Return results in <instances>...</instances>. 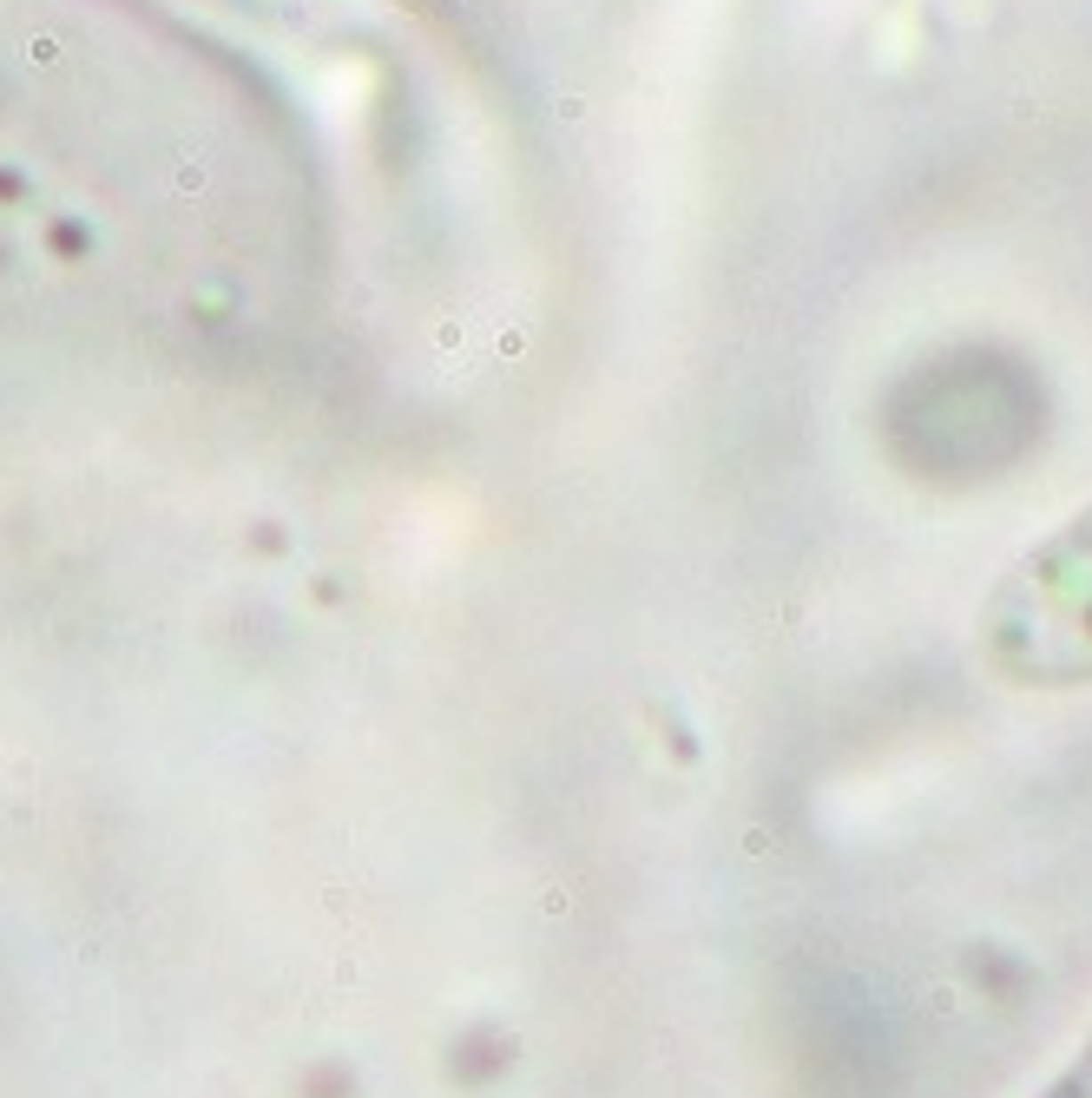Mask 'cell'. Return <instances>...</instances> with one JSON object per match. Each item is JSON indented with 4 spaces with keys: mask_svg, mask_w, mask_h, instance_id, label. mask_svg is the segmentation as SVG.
<instances>
[{
    "mask_svg": "<svg viewBox=\"0 0 1092 1098\" xmlns=\"http://www.w3.org/2000/svg\"><path fill=\"white\" fill-rule=\"evenodd\" d=\"M974 658L1007 691H1092V501L994 573L974 605Z\"/></svg>",
    "mask_w": 1092,
    "mask_h": 1098,
    "instance_id": "1",
    "label": "cell"
},
{
    "mask_svg": "<svg viewBox=\"0 0 1092 1098\" xmlns=\"http://www.w3.org/2000/svg\"><path fill=\"white\" fill-rule=\"evenodd\" d=\"M1033 1098H1092V1033H1086L1080 1046H1072V1053H1066V1066L1053 1072V1078H1047V1086H1039Z\"/></svg>",
    "mask_w": 1092,
    "mask_h": 1098,
    "instance_id": "2",
    "label": "cell"
},
{
    "mask_svg": "<svg viewBox=\"0 0 1092 1098\" xmlns=\"http://www.w3.org/2000/svg\"><path fill=\"white\" fill-rule=\"evenodd\" d=\"M27 66H60V40H53V33H27Z\"/></svg>",
    "mask_w": 1092,
    "mask_h": 1098,
    "instance_id": "3",
    "label": "cell"
}]
</instances>
